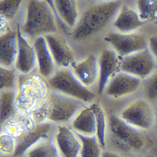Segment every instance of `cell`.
I'll return each instance as SVG.
<instances>
[{
	"mask_svg": "<svg viewBox=\"0 0 157 157\" xmlns=\"http://www.w3.org/2000/svg\"><path fill=\"white\" fill-rule=\"evenodd\" d=\"M53 139L60 157H80L81 138L68 124L56 126Z\"/></svg>",
	"mask_w": 157,
	"mask_h": 157,
	"instance_id": "8fae6325",
	"label": "cell"
},
{
	"mask_svg": "<svg viewBox=\"0 0 157 157\" xmlns=\"http://www.w3.org/2000/svg\"><path fill=\"white\" fill-rule=\"evenodd\" d=\"M56 127V126L50 123L36 124L34 129L28 134L21 143L18 144L14 157H23L30 148L39 141L53 138Z\"/></svg>",
	"mask_w": 157,
	"mask_h": 157,
	"instance_id": "44dd1931",
	"label": "cell"
},
{
	"mask_svg": "<svg viewBox=\"0 0 157 157\" xmlns=\"http://www.w3.org/2000/svg\"><path fill=\"white\" fill-rule=\"evenodd\" d=\"M149 44L152 54L157 59V36L151 37L149 42Z\"/></svg>",
	"mask_w": 157,
	"mask_h": 157,
	"instance_id": "d6a6232c",
	"label": "cell"
},
{
	"mask_svg": "<svg viewBox=\"0 0 157 157\" xmlns=\"http://www.w3.org/2000/svg\"><path fill=\"white\" fill-rule=\"evenodd\" d=\"M138 13L142 21L157 18V0H139L136 2Z\"/></svg>",
	"mask_w": 157,
	"mask_h": 157,
	"instance_id": "4316f807",
	"label": "cell"
},
{
	"mask_svg": "<svg viewBox=\"0 0 157 157\" xmlns=\"http://www.w3.org/2000/svg\"><path fill=\"white\" fill-rule=\"evenodd\" d=\"M47 81L51 90L73 97L86 103L97 99L96 93L82 86L75 79L70 69H58Z\"/></svg>",
	"mask_w": 157,
	"mask_h": 157,
	"instance_id": "5b68a950",
	"label": "cell"
},
{
	"mask_svg": "<svg viewBox=\"0 0 157 157\" xmlns=\"http://www.w3.org/2000/svg\"><path fill=\"white\" fill-rule=\"evenodd\" d=\"M120 8L117 2H109L90 5L82 10L79 21L67 38L79 49H87L93 40L107 27Z\"/></svg>",
	"mask_w": 157,
	"mask_h": 157,
	"instance_id": "6da1fadb",
	"label": "cell"
},
{
	"mask_svg": "<svg viewBox=\"0 0 157 157\" xmlns=\"http://www.w3.org/2000/svg\"><path fill=\"white\" fill-rule=\"evenodd\" d=\"M155 119H156V123H157V114H156V117H155Z\"/></svg>",
	"mask_w": 157,
	"mask_h": 157,
	"instance_id": "d590c367",
	"label": "cell"
},
{
	"mask_svg": "<svg viewBox=\"0 0 157 157\" xmlns=\"http://www.w3.org/2000/svg\"><path fill=\"white\" fill-rule=\"evenodd\" d=\"M141 157H155V156H153L152 154H147V155H144Z\"/></svg>",
	"mask_w": 157,
	"mask_h": 157,
	"instance_id": "e575fe53",
	"label": "cell"
},
{
	"mask_svg": "<svg viewBox=\"0 0 157 157\" xmlns=\"http://www.w3.org/2000/svg\"><path fill=\"white\" fill-rule=\"evenodd\" d=\"M1 20V29H0V36H3L12 31L16 30L15 28L10 22L3 16L0 15Z\"/></svg>",
	"mask_w": 157,
	"mask_h": 157,
	"instance_id": "1f68e13d",
	"label": "cell"
},
{
	"mask_svg": "<svg viewBox=\"0 0 157 157\" xmlns=\"http://www.w3.org/2000/svg\"><path fill=\"white\" fill-rule=\"evenodd\" d=\"M142 131L127 124L119 117L111 115L108 117L107 147L109 144L123 155L140 151L146 144Z\"/></svg>",
	"mask_w": 157,
	"mask_h": 157,
	"instance_id": "277c9868",
	"label": "cell"
},
{
	"mask_svg": "<svg viewBox=\"0 0 157 157\" xmlns=\"http://www.w3.org/2000/svg\"><path fill=\"white\" fill-rule=\"evenodd\" d=\"M50 91L47 80L37 72L19 74L14 93V107L19 113L31 115L47 99Z\"/></svg>",
	"mask_w": 157,
	"mask_h": 157,
	"instance_id": "3957f363",
	"label": "cell"
},
{
	"mask_svg": "<svg viewBox=\"0 0 157 157\" xmlns=\"http://www.w3.org/2000/svg\"><path fill=\"white\" fill-rule=\"evenodd\" d=\"M1 121L18 113L14 105L15 90L0 91Z\"/></svg>",
	"mask_w": 157,
	"mask_h": 157,
	"instance_id": "83f0119b",
	"label": "cell"
},
{
	"mask_svg": "<svg viewBox=\"0 0 157 157\" xmlns=\"http://www.w3.org/2000/svg\"><path fill=\"white\" fill-rule=\"evenodd\" d=\"M58 24L61 34L67 36L78 24L82 10L79 1H47Z\"/></svg>",
	"mask_w": 157,
	"mask_h": 157,
	"instance_id": "52a82bcc",
	"label": "cell"
},
{
	"mask_svg": "<svg viewBox=\"0 0 157 157\" xmlns=\"http://www.w3.org/2000/svg\"><path fill=\"white\" fill-rule=\"evenodd\" d=\"M94 101L85 104L75 115L68 124L73 130L80 136H96V117L94 103Z\"/></svg>",
	"mask_w": 157,
	"mask_h": 157,
	"instance_id": "d6986e66",
	"label": "cell"
},
{
	"mask_svg": "<svg viewBox=\"0 0 157 157\" xmlns=\"http://www.w3.org/2000/svg\"><path fill=\"white\" fill-rule=\"evenodd\" d=\"M143 23L138 13L132 8L124 7L119 11L113 26L120 33L129 34L140 28Z\"/></svg>",
	"mask_w": 157,
	"mask_h": 157,
	"instance_id": "7402d4cb",
	"label": "cell"
},
{
	"mask_svg": "<svg viewBox=\"0 0 157 157\" xmlns=\"http://www.w3.org/2000/svg\"><path fill=\"white\" fill-rule=\"evenodd\" d=\"M25 3V1L20 0L0 1V15L16 28L18 25L21 23Z\"/></svg>",
	"mask_w": 157,
	"mask_h": 157,
	"instance_id": "603a6c76",
	"label": "cell"
},
{
	"mask_svg": "<svg viewBox=\"0 0 157 157\" xmlns=\"http://www.w3.org/2000/svg\"><path fill=\"white\" fill-rule=\"evenodd\" d=\"M18 75L14 68L0 67V91L15 90Z\"/></svg>",
	"mask_w": 157,
	"mask_h": 157,
	"instance_id": "f1b7e54d",
	"label": "cell"
},
{
	"mask_svg": "<svg viewBox=\"0 0 157 157\" xmlns=\"http://www.w3.org/2000/svg\"><path fill=\"white\" fill-rule=\"evenodd\" d=\"M23 157H60L53 138L43 140L31 147Z\"/></svg>",
	"mask_w": 157,
	"mask_h": 157,
	"instance_id": "d4e9b609",
	"label": "cell"
},
{
	"mask_svg": "<svg viewBox=\"0 0 157 157\" xmlns=\"http://www.w3.org/2000/svg\"><path fill=\"white\" fill-rule=\"evenodd\" d=\"M154 67L152 57L146 49L125 57L120 61V70L122 72L139 78L148 76Z\"/></svg>",
	"mask_w": 157,
	"mask_h": 157,
	"instance_id": "9a60e30c",
	"label": "cell"
},
{
	"mask_svg": "<svg viewBox=\"0 0 157 157\" xmlns=\"http://www.w3.org/2000/svg\"><path fill=\"white\" fill-rule=\"evenodd\" d=\"M18 143L11 136L0 132V154L4 157H14Z\"/></svg>",
	"mask_w": 157,
	"mask_h": 157,
	"instance_id": "f546056e",
	"label": "cell"
},
{
	"mask_svg": "<svg viewBox=\"0 0 157 157\" xmlns=\"http://www.w3.org/2000/svg\"><path fill=\"white\" fill-rule=\"evenodd\" d=\"M70 70L75 79L84 88L92 91L95 86L97 88L100 74L98 56L90 54L80 58Z\"/></svg>",
	"mask_w": 157,
	"mask_h": 157,
	"instance_id": "30bf717a",
	"label": "cell"
},
{
	"mask_svg": "<svg viewBox=\"0 0 157 157\" xmlns=\"http://www.w3.org/2000/svg\"><path fill=\"white\" fill-rule=\"evenodd\" d=\"M140 84L139 78L123 72L118 73L109 82L104 94L109 98L119 99L136 92Z\"/></svg>",
	"mask_w": 157,
	"mask_h": 157,
	"instance_id": "e0dca14e",
	"label": "cell"
},
{
	"mask_svg": "<svg viewBox=\"0 0 157 157\" xmlns=\"http://www.w3.org/2000/svg\"><path fill=\"white\" fill-rule=\"evenodd\" d=\"M98 59L100 74L97 91L99 95H102L109 82L120 70L121 59L114 51L108 49L103 50Z\"/></svg>",
	"mask_w": 157,
	"mask_h": 157,
	"instance_id": "2e32d148",
	"label": "cell"
},
{
	"mask_svg": "<svg viewBox=\"0 0 157 157\" xmlns=\"http://www.w3.org/2000/svg\"><path fill=\"white\" fill-rule=\"evenodd\" d=\"M33 44L36 54V72L47 80L56 73L58 68L46 36L36 38Z\"/></svg>",
	"mask_w": 157,
	"mask_h": 157,
	"instance_id": "ac0fdd59",
	"label": "cell"
},
{
	"mask_svg": "<svg viewBox=\"0 0 157 157\" xmlns=\"http://www.w3.org/2000/svg\"><path fill=\"white\" fill-rule=\"evenodd\" d=\"M104 40L124 57L146 49V40L140 35L112 33L105 36Z\"/></svg>",
	"mask_w": 157,
	"mask_h": 157,
	"instance_id": "7c38bea8",
	"label": "cell"
},
{
	"mask_svg": "<svg viewBox=\"0 0 157 157\" xmlns=\"http://www.w3.org/2000/svg\"><path fill=\"white\" fill-rule=\"evenodd\" d=\"M19 49L18 31L0 36V67L14 68Z\"/></svg>",
	"mask_w": 157,
	"mask_h": 157,
	"instance_id": "ffe728a7",
	"label": "cell"
},
{
	"mask_svg": "<svg viewBox=\"0 0 157 157\" xmlns=\"http://www.w3.org/2000/svg\"><path fill=\"white\" fill-rule=\"evenodd\" d=\"M118 117L127 124L141 131L150 129L155 119L152 107L143 100H136L129 104Z\"/></svg>",
	"mask_w": 157,
	"mask_h": 157,
	"instance_id": "ba28073f",
	"label": "cell"
},
{
	"mask_svg": "<svg viewBox=\"0 0 157 157\" xmlns=\"http://www.w3.org/2000/svg\"><path fill=\"white\" fill-rule=\"evenodd\" d=\"M36 126L32 116L18 112L1 121L0 132L11 136L19 144L34 129Z\"/></svg>",
	"mask_w": 157,
	"mask_h": 157,
	"instance_id": "4fadbf2b",
	"label": "cell"
},
{
	"mask_svg": "<svg viewBox=\"0 0 157 157\" xmlns=\"http://www.w3.org/2000/svg\"><path fill=\"white\" fill-rule=\"evenodd\" d=\"M46 38L58 69H70L78 58L67 36L59 33L47 36Z\"/></svg>",
	"mask_w": 157,
	"mask_h": 157,
	"instance_id": "9c48e42d",
	"label": "cell"
},
{
	"mask_svg": "<svg viewBox=\"0 0 157 157\" xmlns=\"http://www.w3.org/2000/svg\"><path fill=\"white\" fill-rule=\"evenodd\" d=\"M144 88L146 96L149 99L157 100V71L147 79Z\"/></svg>",
	"mask_w": 157,
	"mask_h": 157,
	"instance_id": "4dcf8cb0",
	"label": "cell"
},
{
	"mask_svg": "<svg viewBox=\"0 0 157 157\" xmlns=\"http://www.w3.org/2000/svg\"><path fill=\"white\" fill-rule=\"evenodd\" d=\"M20 25L23 34L33 42L41 36L61 33L54 13L46 0L25 1Z\"/></svg>",
	"mask_w": 157,
	"mask_h": 157,
	"instance_id": "7a4b0ae2",
	"label": "cell"
},
{
	"mask_svg": "<svg viewBox=\"0 0 157 157\" xmlns=\"http://www.w3.org/2000/svg\"><path fill=\"white\" fill-rule=\"evenodd\" d=\"M79 136L82 141V148L80 157H102L104 150L96 136Z\"/></svg>",
	"mask_w": 157,
	"mask_h": 157,
	"instance_id": "484cf974",
	"label": "cell"
},
{
	"mask_svg": "<svg viewBox=\"0 0 157 157\" xmlns=\"http://www.w3.org/2000/svg\"><path fill=\"white\" fill-rule=\"evenodd\" d=\"M17 31L19 49L14 69L21 75L36 72V54L33 42L23 34L20 24L17 25Z\"/></svg>",
	"mask_w": 157,
	"mask_h": 157,
	"instance_id": "5bb4252c",
	"label": "cell"
},
{
	"mask_svg": "<svg viewBox=\"0 0 157 157\" xmlns=\"http://www.w3.org/2000/svg\"><path fill=\"white\" fill-rule=\"evenodd\" d=\"M102 157H128L123 154L116 153L112 151L105 150L104 151Z\"/></svg>",
	"mask_w": 157,
	"mask_h": 157,
	"instance_id": "836d02e7",
	"label": "cell"
},
{
	"mask_svg": "<svg viewBox=\"0 0 157 157\" xmlns=\"http://www.w3.org/2000/svg\"><path fill=\"white\" fill-rule=\"evenodd\" d=\"M50 118L48 123L55 125H67L86 103L76 98L51 90L48 97Z\"/></svg>",
	"mask_w": 157,
	"mask_h": 157,
	"instance_id": "8992f818",
	"label": "cell"
},
{
	"mask_svg": "<svg viewBox=\"0 0 157 157\" xmlns=\"http://www.w3.org/2000/svg\"><path fill=\"white\" fill-rule=\"evenodd\" d=\"M94 103L96 117V136L105 151L107 148L108 116L104 107L100 102L95 100Z\"/></svg>",
	"mask_w": 157,
	"mask_h": 157,
	"instance_id": "cb8c5ba5",
	"label": "cell"
}]
</instances>
